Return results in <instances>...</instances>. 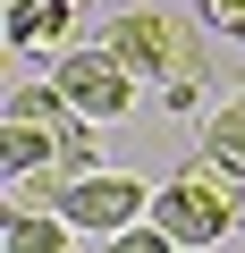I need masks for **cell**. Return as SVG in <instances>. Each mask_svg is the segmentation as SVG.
<instances>
[{
  "label": "cell",
  "instance_id": "obj_5",
  "mask_svg": "<svg viewBox=\"0 0 245 253\" xmlns=\"http://www.w3.org/2000/svg\"><path fill=\"white\" fill-rule=\"evenodd\" d=\"M76 42V0H9V51L59 59Z\"/></svg>",
  "mask_w": 245,
  "mask_h": 253
},
{
  "label": "cell",
  "instance_id": "obj_1",
  "mask_svg": "<svg viewBox=\"0 0 245 253\" xmlns=\"http://www.w3.org/2000/svg\"><path fill=\"white\" fill-rule=\"evenodd\" d=\"M237 169H220L211 152H195L169 186H152V219L178 236V245H220L228 228H237Z\"/></svg>",
  "mask_w": 245,
  "mask_h": 253
},
{
  "label": "cell",
  "instance_id": "obj_9",
  "mask_svg": "<svg viewBox=\"0 0 245 253\" xmlns=\"http://www.w3.org/2000/svg\"><path fill=\"white\" fill-rule=\"evenodd\" d=\"M101 253H186V245H178V236H169L161 219H152V228L136 219V228H118V236H101Z\"/></svg>",
  "mask_w": 245,
  "mask_h": 253
},
{
  "label": "cell",
  "instance_id": "obj_2",
  "mask_svg": "<svg viewBox=\"0 0 245 253\" xmlns=\"http://www.w3.org/2000/svg\"><path fill=\"white\" fill-rule=\"evenodd\" d=\"M136 68L118 59L110 42H68L59 51V93L76 101V118H93V126H110V118H127L136 110Z\"/></svg>",
  "mask_w": 245,
  "mask_h": 253
},
{
  "label": "cell",
  "instance_id": "obj_13",
  "mask_svg": "<svg viewBox=\"0 0 245 253\" xmlns=\"http://www.w3.org/2000/svg\"><path fill=\"white\" fill-rule=\"evenodd\" d=\"M76 9H85V0H76Z\"/></svg>",
  "mask_w": 245,
  "mask_h": 253
},
{
  "label": "cell",
  "instance_id": "obj_8",
  "mask_svg": "<svg viewBox=\"0 0 245 253\" xmlns=\"http://www.w3.org/2000/svg\"><path fill=\"white\" fill-rule=\"evenodd\" d=\"M203 152H211L220 169H237V177H245V93H228V101L203 118Z\"/></svg>",
  "mask_w": 245,
  "mask_h": 253
},
{
  "label": "cell",
  "instance_id": "obj_3",
  "mask_svg": "<svg viewBox=\"0 0 245 253\" xmlns=\"http://www.w3.org/2000/svg\"><path fill=\"white\" fill-rule=\"evenodd\" d=\"M101 42L127 59L136 76H203V42H195V26H178V17H161V9H127Z\"/></svg>",
  "mask_w": 245,
  "mask_h": 253
},
{
  "label": "cell",
  "instance_id": "obj_12",
  "mask_svg": "<svg viewBox=\"0 0 245 253\" xmlns=\"http://www.w3.org/2000/svg\"><path fill=\"white\" fill-rule=\"evenodd\" d=\"M161 101H169V110H195V101H203V76H161Z\"/></svg>",
  "mask_w": 245,
  "mask_h": 253
},
{
  "label": "cell",
  "instance_id": "obj_10",
  "mask_svg": "<svg viewBox=\"0 0 245 253\" xmlns=\"http://www.w3.org/2000/svg\"><path fill=\"white\" fill-rule=\"evenodd\" d=\"M59 169H68V177L101 169V144H93V118H85V126H59Z\"/></svg>",
  "mask_w": 245,
  "mask_h": 253
},
{
  "label": "cell",
  "instance_id": "obj_6",
  "mask_svg": "<svg viewBox=\"0 0 245 253\" xmlns=\"http://www.w3.org/2000/svg\"><path fill=\"white\" fill-rule=\"evenodd\" d=\"M59 161V126H34V118H9L0 126V169L26 177V169H51Z\"/></svg>",
  "mask_w": 245,
  "mask_h": 253
},
{
  "label": "cell",
  "instance_id": "obj_7",
  "mask_svg": "<svg viewBox=\"0 0 245 253\" xmlns=\"http://www.w3.org/2000/svg\"><path fill=\"white\" fill-rule=\"evenodd\" d=\"M68 211H17L9 203V228H0V245H9V253H68Z\"/></svg>",
  "mask_w": 245,
  "mask_h": 253
},
{
  "label": "cell",
  "instance_id": "obj_11",
  "mask_svg": "<svg viewBox=\"0 0 245 253\" xmlns=\"http://www.w3.org/2000/svg\"><path fill=\"white\" fill-rule=\"evenodd\" d=\"M195 9H203L211 34H237V42H245V0H195Z\"/></svg>",
  "mask_w": 245,
  "mask_h": 253
},
{
  "label": "cell",
  "instance_id": "obj_4",
  "mask_svg": "<svg viewBox=\"0 0 245 253\" xmlns=\"http://www.w3.org/2000/svg\"><path fill=\"white\" fill-rule=\"evenodd\" d=\"M59 211H68L76 236H118V228L144 219V177H127V169H85V177H68Z\"/></svg>",
  "mask_w": 245,
  "mask_h": 253
}]
</instances>
